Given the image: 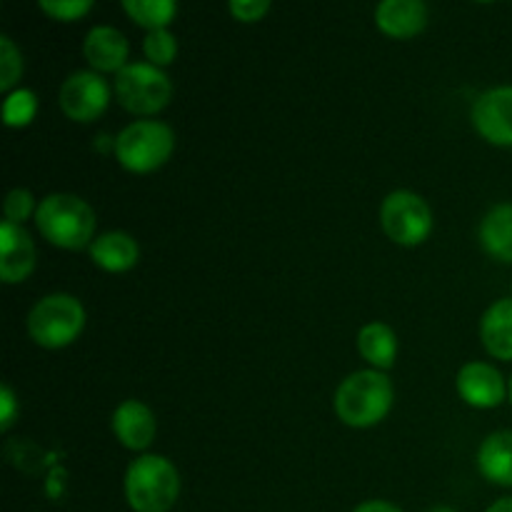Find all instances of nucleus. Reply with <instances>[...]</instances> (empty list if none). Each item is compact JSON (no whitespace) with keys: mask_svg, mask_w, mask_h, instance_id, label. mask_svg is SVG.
Returning a JSON list of instances; mask_svg holds the SVG:
<instances>
[{"mask_svg":"<svg viewBox=\"0 0 512 512\" xmlns=\"http://www.w3.org/2000/svg\"><path fill=\"white\" fill-rule=\"evenodd\" d=\"M485 350L498 360H512V298H503L485 310L480 320Z\"/></svg>","mask_w":512,"mask_h":512,"instance_id":"16","label":"nucleus"},{"mask_svg":"<svg viewBox=\"0 0 512 512\" xmlns=\"http://www.w3.org/2000/svg\"><path fill=\"white\" fill-rule=\"evenodd\" d=\"M478 465L490 483L512 488V430L493 433L480 445Z\"/></svg>","mask_w":512,"mask_h":512,"instance_id":"17","label":"nucleus"},{"mask_svg":"<svg viewBox=\"0 0 512 512\" xmlns=\"http://www.w3.org/2000/svg\"><path fill=\"white\" fill-rule=\"evenodd\" d=\"M83 55L90 68L100 73H120L128 60V40L118 28L110 25H95L83 43Z\"/></svg>","mask_w":512,"mask_h":512,"instance_id":"12","label":"nucleus"},{"mask_svg":"<svg viewBox=\"0 0 512 512\" xmlns=\"http://www.w3.org/2000/svg\"><path fill=\"white\" fill-rule=\"evenodd\" d=\"M40 10L48 13L50 18L70 23V20L83 18L88 10H93V3L90 0H40Z\"/></svg>","mask_w":512,"mask_h":512,"instance_id":"24","label":"nucleus"},{"mask_svg":"<svg viewBox=\"0 0 512 512\" xmlns=\"http://www.w3.org/2000/svg\"><path fill=\"white\" fill-rule=\"evenodd\" d=\"M488 512H512V498H500L498 503H493Z\"/></svg>","mask_w":512,"mask_h":512,"instance_id":"29","label":"nucleus"},{"mask_svg":"<svg viewBox=\"0 0 512 512\" xmlns=\"http://www.w3.org/2000/svg\"><path fill=\"white\" fill-rule=\"evenodd\" d=\"M458 393L473 408H498L505 400V380L493 365L468 363L458 373Z\"/></svg>","mask_w":512,"mask_h":512,"instance_id":"11","label":"nucleus"},{"mask_svg":"<svg viewBox=\"0 0 512 512\" xmlns=\"http://www.w3.org/2000/svg\"><path fill=\"white\" fill-rule=\"evenodd\" d=\"M60 108L75 123H93L110 103V88L93 70H78L60 85Z\"/></svg>","mask_w":512,"mask_h":512,"instance_id":"8","label":"nucleus"},{"mask_svg":"<svg viewBox=\"0 0 512 512\" xmlns=\"http://www.w3.org/2000/svg\"><path fill=\"white\" fill-rule=\"evenodd\" d=\"M180 495V475L168 458L143 455L125 473V498L135 512H168Z\"/></svg>","mask_w":512,"mask_h":512,"instance_id":"3","label":"nucleus"},{"mask_svg":"<svg viewBox=\"0 0 512 512\" xmlns=\"http://www.w3.org/2000/svg\"><path fill=\"white\" fill-rule=\"evenodd\" d=\"M35 268V245L23 225L0 223V278L3 283H23Z\"/></svg>","mask_w":512,"mask_h":512,"instance_id":"10","label":"nucleus"},{"mask_svg":"<svg viewBox=\"0 0 512 512\" xmlns=\"http://www.w3.org/2000/svg\"><path fill=\"white\" fill-rule=\"evenodd\" d=\"M35 225L43 238L58 248L80 250L93 240L95 213L78 195L53 193L40 200L35 210Z\"/></svg>","mask_w":512,"mask_h":512,"instance_id":"2","label":"nucleus"},{"mask_svg":"<svg viewBox=\"0 0 512 512\" xmlns=\"http://www.w3.org/2000/svg\"><path fill=\"white\" fill-rule=\"evenodd\" d=\"M270 10V0H233L230 3V13L240 23H258L265 18Z\"/></svg>","mask_w":512,"mask_h":512,"instance_id":"26","label":"nucleus"},{"mask_svg":"<svg viewBox=\"0 0 512 512\" xmlns=\"http://www.w3.org/2000/svg\"><path fill=\"white\" fill-rule=\"evenodd\" d=\"M358 350L370 365L388 370L398 358V335L385 323H368L358 333Z\"/></svg>","mask_w":512,"mask_h":512,"instance_id":"19","label":"nucleus"},{"mask_svg":"<svg viewBox=\"0 0 512 512\" xmlns=\"http://www.w3.org/2000/svg\"><path fill=\"white\" fill-rule=\"evenodd\" d=\"M380 225L398 245H420L433 230V213L420 195L395 190L380 205Z\"/></svg>","mask_w":512,"mask_h":512,"instance_id":"7","label":"nucleus"},{"mask_svg":"<svg viewBox=\"0 0 512 512\" xmlns=\"http://www.w3.org/2000/svg\"><path fill=\"white\" fill-rule=\"evenodd\" d=\"M113 148L123 168L133 173H153L173 155L175 135L168 125L158 120H138L120 130Z\"/></svg>","mask_w":512,"mask_h":512,"instance_id":"4","label":"nucleus"},{"mask_svg":"<svg viewBox=\"0 0 512 512\" xmlns=\"http://www.w3.org/2000/svg\"><path fill=\"white\" fill-rule=\"evenodd\" d=\"M143 50L150 63L163 68V65L173 63L175 55H178V40H175V35L170 30H150L145 35Z\"/></svg>","mask_w":512,"mask_h":512,"instance_id":"22","label":"nucleus"},{"mask_svg":"<svg viewBox=\"0 0 512 512\" xmlns=\"http://www.w3.org/2000/svg\"><path fill=\"white\" fill-rule=\"evenodd\" d=\"M433 512H453V510H450V508H435Z\"/></svg>","mask_w":512,"mask_h":512,"instance_id":"30","label":"nucleus"},{"mask_svg":"<svg viewBox=\"0 0 512 512\" xmlns=\"http://www.w3.org/2000/svg\"><path fill=\"white\" fill-rule=\"evenodd\" d=\"M90 258L98 268L108 270V273H125L138 263L140 248L133 235L113 230V233H103L90 243Z\"/></svg>","mask_w":512,"mask_h":512,"instance_id":"15","label":"nucleus"},{"mask_svg":"<svg viewBox=\"0 0 512 512\" xmlns=\"http://www.w3.org/2000/svg\"><path fill=\"white\" fill-rule=\"evenodd\" d=\"M15 413H18V403H15V395L8 385L0 388V430H8L13 425Z\"/></svg>","mask_w":512,"mask_h":512,"instance_id":"27","label":"nucleus"},{"mask_svg":"<svg viewBox=\"0 0 512 512\" xmlns=\"http://www.w3.org/2000/svg\"><path fill=\"white\" fill-rule=\"evenodd\" d=\"M23 73V55L8 35H0V90L8 93Z\"/></svg>","mask_w":512,"mask_h":512,"instance_id":"23","label":"nucleus"},{"mask_svg":"<svg viewBox=\"0 0 512 512\" xmlns=\"http://www.w3.org/2000/svg\"><path fill=\"white\" fill-rule=\"evenodd\" d=\"M113 433L128 450L150 448L155 438V415L140 400H125L113 413Z\"/></svg>","mask_w":512,"mask_h":512,"instance_id":"13","label":"nucleus"},{"mask_svg":"<svg viewBox=\"0 0 512 512\" xmlns=\"http://www.w3.org/2000/svg\"><path fill=\"white\" fill-rule=\"evenodd\" d=\"M375 23L393 38H413L428 25V5L420 0H385L375 8Z\"/></svg>","mask_w":512,"mask_h":512,"instance_id":"14","label":"nucleus"},{"mask_svg":"<svg viewBox=\"0 0 512 512\" xmlns=\"http://www.w3.org/2000/svg\"><path fill=\"white\" fill-rule=\"evenodd\" d=\"M123 8L143 28L165 30V25L175 18L178 5L173 0H125Z\"/></svg>","mask_w":512,"mask_h":512,"instance_id":"20","label":"nucleus"},{"mask_svg":"<svg viewBox=\"0 0 512 512\" xmlns=\"http://www.w3.org/2000/svg\"><path fill=\"white\" fill-rule=\"evenodd\" d=\"M38 110V98L33 90H13L3 105V120L8 128H25L35 118Z\"/></svg>","mask_w":512,"mask_h":512,"instance_id":"21","label":"nucleus"},{"mask_svg":"<svg viewBox=\"0 0 512 512\" xmlns=\"http://www.w3.org/2000/svg\"><path fill=\"white\" fill-rule=\"evenodd\" d=\"M5 220L8 223H15V225H23L25 220L33 215L35 208V200L33 195H30V190H23V188H15L10 190L8 198H5Z\"/></svg>","mask_w":512,"mask_h":512,"instance_id":"25","label":"nucleus"},{"mask_svg":"<svg viewBox=\"0 0 512 512\" xmlns=\"http://www.w3.org/2000/svg\"><path fill=\"white\" fill-rule=\"evenodd\" d=\"M480 243L493 258L512 263V203H500L480 223Z\"/></svg>","mask_w":512,"mask_h":512,"instance_id":"18","label":"nucleus"},{"mask_svg":"<svg viewBox=\"0 0 512 512\" xmlns=\"http://www.w3.org/2000/svg\"><path fill=\"white\" fill-rule=\"evenodd\" d=\"M470 118L488 143L512 148V85L485 90L473 103Z\"/></svg>","mask_w":512,"mask_h":512,"instance_id":"9","label":"nucleus"},{"mask_svg":"<svg viewBox=\"0 0 512 512\" xmlns=\"http://www.w3.org/2000/svg\"><path fill=\"white\" fill-rule=\"evenodd\" d=\"M85 328V308L68 293H53L33 305L28 315V333L48 350L65 348Z\"/></svg>","mask_w":512,"mask_h":512,"instance_id":"5","label":"nucleus"},{"mask_svg":"<svg viewBox=\"0 0 512 512\" xmlns=\"http://www.w3.org/2000/svg\"><path fill=\"white\" fill-rule=\"evenodd\" d=\"M508 395H510V403H512V378H510V385H508Z\"/></svg>","mask_w":512,"mask_h":512,"instance_id":"31","label":"nucleus"},{"mask_svg":"<svg viewBox=\"0 0 512 512\" xmlns=\"http://www.w3.org/2000/svg\"><path fill=\"white\" fill-rule=\"evenodd\" d=\"M353 512H403V510L395 508L393 503H385V500H368V503L358 505Z\"/></svg>","mask_w":512,"mask_h":512,"instance_id":"28","label":"nucleus"},{"mask_svg":"<svg viewBox=\"0 0 512 512\" xmlns=\"http://www.w3.org/2000/svg\"><path fill=\"white\" fill-rule=\"evenodd\" d=\"M393 408V383L380 370H358L335 390V415L350 428H373Z\"/></svg>","mask_w":512,"mask_h":512,"instance_id":"1","label":"nucleus"},{"mask_svg":"<svg viewBox=\"0 0 512 512\" xmlns=\"http://www.w3.org/2000/svg\"><path fill=\"white\" fill-rule=\"evenodd\" d=\"M120 105L135 115H153L170 103L173 85L163 68L153 63H128L115 75Z\"/></svg>","mask_w":512,"mask_h":512,"instance_id":"6","label":"nucleus"}]
</instances>
